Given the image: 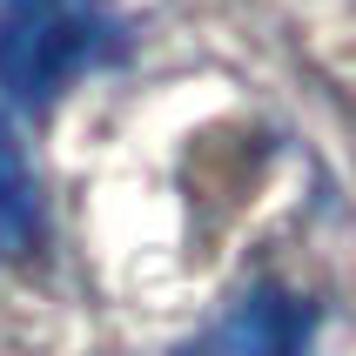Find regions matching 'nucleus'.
Instances as JSON below:
<instances>
[{
    "label": "nucleus",
    "mask_w": 356,
    "mask_h": 356,
    "mask_svg": "<svg viewBox=\"0 0 356 356\" xmlns=\"http://www.w3.org/2000/svg\"><path fill=\"white\" fill-rule=\"evenodd\" d=\"M34 236H40V188L27 175V161H20L14 135L0 128V256L27 249Z\"/></svg>",
    "instance_id": "obj_3"
},
{
    "label": "nucleus",
    "mask_w": 356,
    "mask_h": 356,
    "mask_svg": "<svg viewBox=\"0 0 356 356\" xmlns=\"http://www.w3.org/2000/svg\"><path fill=\"white\" fill-rule=\"evenodd\" d=\"M135 34L115 0H0V95L47 108L95 67L128 60Z\"/></svg>",
    "instance_id": "obj_1"
},
{
    "label": "nucleus",
    "mask_w": 356,
    "mask_h": 356,
    "mask_svg": "<svg viewBox=\"0 0 356 356\" xmlns=\"http://www.w3.org/2000/svg\"><path fill=\"white\" fill-rule=\"evenodd\" d=\"M309 337H316V302L282 282H256L175 356H309Z\"/></svg>",
    "instance_id": "obj_2"
}]
</instances>
